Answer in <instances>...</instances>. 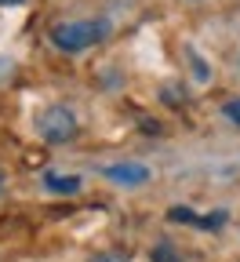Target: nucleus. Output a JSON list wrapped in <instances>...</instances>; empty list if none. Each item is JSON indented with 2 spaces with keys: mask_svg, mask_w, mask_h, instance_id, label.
Wrapping results in <instances>:
<instances>
[{
  "mask_svg": "<svg viewBox=\"0 0 240 262\" xmlns=\"http://www.w3.org/2000/svg\"><path fill=\"white\" fill-rule=\"evenodd\" d=\"M113 33L110 18L102 15H91V18H66V22H55L51 26V44L66 55H80V51H91L98 48Z\"/></svg>",
  "mask_w": 240,
  "mask_h": 262,
  "instance_id": "1",
  "label": "nucleus"
},
{
  "mask_svg": "<svg viewBox=\"0 0 240 262\" xmlns=\"http://www.w3.org/2000/svg\"><path fill=\"white\" fill-rule=\"evenodd\" d=\"M33 131H37V139L48 142V146H66V142H73L80 135V117L66 102H48L33 117Z\"/></svg>",
  "mask_w": 240,
  "mask_h": 262,
  "instance_id": "2",
  "label": "nucleus"
},
{
  "mask_svg": "<svg viewBox=\"0 0 240 262\" xmlns=\"http://www.w3.org/2000/svg\"><path fill=\"white\" fill-rule=\"evenodd\" d=\"M102 175H106L110 182H117V186H142V182H149L153 171L142 160H117V164H106Z\"/></svg>",
  "mask_w": 240,
  "mask_h": 262,
  "instance_id": "3",
  "label": "nucleus"
},
{
  "mask_svg": "<svg viewBox=\"0 0 240 262\" xmlns=\"http://www.w3.org/2000/svg\"><path fill=\"white\" fill-rule=\"evenodd\" d=\"M80 186H84L80 175H58V171H48L44 175V189H51L58 196H73V193H80Z\"/></svg>",
  "mask_w": 240,
  "mask_h": 262,
  "instance_id": "4",
  "label": "nucleus"
},
{
  "mask_svg": "<svg viewBox=\"0 0 240 262\" xmlns=\"http://www.w3.org/2000/svg\"><path fill=\"white\" fill-rule=\"evenodd\" d=\"M171 219H175V222H189V226H200V229H219L222 222H226V211H215V215H208V219H204V215H193V211H186V208H171Z\"/></svg>",
  "mask_w": 240,
  "mask_h": 262,
  "instance_id": "5",
  "label": "nucleus"
},
{
  "mask_svg": "<svg viewBox=\"0 0 240 262\" xmlns=\"http://www.w3.org/2000/svg\"><path fill=\"white\" fill-rule=\"evenodd\" d=\"M222 113H226V120H233L236 127H240V95H233L229 102L222 106Z\"/></svg>",
  "mask_w": 240,
  "mask_h": 262,
  "instance_id": "6",
  "label": "nucleus"
},
{
  "mask_svg": "<svg viewBox=\"0 0 240 262\" xmlns=\"http://www.w3.org/2000/svg\"><path fill=\"white\" fill-rule=\"evenodd\" d=\"M91 262H131V255H124V251H98Z\"/></svg>",
  "mask_w": 240,
  "mask_h": 262,
  "instance_id": "7",
  "label": "nucleus"
},
{
  "mask_svg": "<svg viewBox=\"0 0 240 262\" xmlns=\"http://www.w3.org/2000/svg\"><path fill=\"white\" fill-rule=\"evenodd\" d=\"M11 4H22V0H0V8H11Z\"/></svg>",
  "mask_w": 240,
  "mask_h": 262,
  "instance_id": "8",
  "label": "nucleus"
},
{
  "mask_svg": "<svg viewBox=\"0 0 240 262\" xmlns=\"http://www.w3.org/2000/svg\"><path fill=\"white\" fill-rule=\"evenodd\" d=\"M0 193H4V171H0Z\"/></svg>",
  "mask_w": 240,
  "mask_h": 262,
  "instance_id": "9",
  "label": "nucleus"
}]
</instances>
